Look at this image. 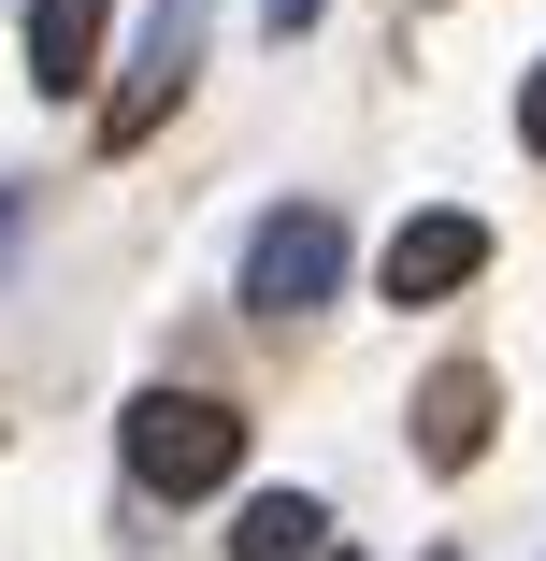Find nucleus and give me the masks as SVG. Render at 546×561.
<instances>
[{
    "instance_id": "nucleus-1",
    "label": "nucleus",
    "mask_w": 546,
    "mask_h": 561,
    "mask_svg": "<svg viewBox=\"0 0 546 561\" xmlns=\"http://www.w3.org/2000/svg\"><path fill=\"white\" fill-rule=\"evenodd\" d=\"M116 461H130L144 504H201V490H231V461H245V403H216V389H144V403L116 417Z\"/></svg>"
},
{
    "instance_id": "nucleus-2",
    "label": "nucleus",
    "mask_w": 546,
    "mask_h": 561,
    "mask_svg": "<svg viewBox=\"0 0 546 561\" xmlns=\"http://www.w3.org/2000/svg\"><path fill=\"white\" fill-rule=\"evenodd\" d=\"M332 288H346V216L332 202H274L259 245H245V302L259 317H316Z\"/></svg>"
},
{
    "instance_id": "nucleus-3",
    "label": "nucleus",
    "mask_w": 546,
    "mask_h": 561,
    "mask_svg": "<svg viewBox=\"0 0 546 561\" xmlns=\"http://www.w3.org/2000/svg\"><path fill=\"white\" fill-rule=\"evenodd\" d=\"M475 274H489V216H461V202H431V216H403V231H388V260H374V302L431 317V302H461Z\"/></svg>"
},
{
    "instance_id": "nucleus-4",
    "label": "nucleus",
    "mask_w": 546,
    "mask_h": 561,
    "mask_svg": "<svg viewBox=\"0 0 546 561\" xmlns=\"http://www.w3.org/2000/svg\"><path fill=\"white\" fill-rule=\"evenodd\" d=\"M201 30H216V0H159L144 15V44H130V87L101 101V145H144L173 101H187V72H201Z\"/></svg>"
},
{
    "instance_id": "nucleus-5",
    "label": "nucleus",
    "mask_w": 546,
    "mask_h": 561,
    "mask_svg": "<svg viewBox=\"0 0 546 561\" xmlns=\"http://www.w3.org/2000/svg\"><path fill=\"white\" fill-rule=\"evenodd\" d=\"M489 432H503V389H489L475 360H446V375L417 389V461H431V476H461V461H489Z\"/></svg>"
},
{
    "instance_id": "nucleus-6",
    "label": "nucleus",
    "mask_w": 546,
    "mask_h": 561,
    "mask_svg": "<svg viewBox=\"0 0 546 561\" xmlns=\"http://www.w3.org/2000/svg\"><path fill=\"white\" fill-rule=\"evenodd\" d=\"M101 30H116V0H30V87L72 101V87L101 72Z\"/></svg>"
},
{
    "instance_id": "nucleus-7",
    "label": "nucleus",
    "mask_w": 546,
    "mask_h": 561,
    "mask_svg": "<svg viewBox=\"0 0 546 561\" xmlns=\"http://www.w3.org/2000/svg\"><path fill=\"white\" fill-rule=\"evenodd\" d=\"M231 561H332V504H316V490H245Z\"/></svg>"
},
{
    "instance_id": "nucleus-8",
    "label": "nucleus",
    "mask_w": 546,
    "mask_h": 561,
    "mask_svg": "<svg viewBox=\"0 0 546 561\" xmlns=\"http://www.w3.org/2000/svg\"><path fill=\"white\" fill-rule=\"evenodd\" d=\"M518 145L546 159V58H532V87H518Z\"/></svg>"
},
{
    "instance_id": "nucleus-9",
    "label": "nucleus",
    "mask_w": 546,
    "mask_h": 561,
    "mask_svg": "<svg viewBox=\"0 0 546 561\" xmlns=\"http://www.w3.org/2000/svg\"><path fill=\"white\" fill-rule=\"evenodd\" d=\"M259 30H274V44H302V30H316V0H259Z\"/></svg>"
},
{
    "instance_id": "nucleus-10",
    "label": "nucleus",
    "mask_w": 546,
    "mask_h": 561,
    "mask_svg": "<svg viewBox=\"0 0 546 561\" xmlns=\"http://www.w3.org/2000/svg\"><path fill=\"white\" fill-rule=\"evenodd\" d=\"M431 561H461V547H431Z\"/></svg>"
},
{
    "instance_id": "nucleus-11",
    "label": "nucleus",
    "mask_w": 546,
    "mask_h": 561,
    "mask_svg": "<svg viewBox=\"0 0 546 561\" xmlns=\"http://www.w3.org/2000/svg\"><path fill=\"white\" fill-rule=\"evenodd\" d=\"M332 561H360V547H332Z\"/></svg>"
}]
</instances>
